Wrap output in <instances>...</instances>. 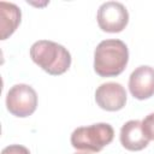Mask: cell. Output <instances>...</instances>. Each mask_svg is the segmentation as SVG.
Masks as SVG:
<instances>
[{
    "instance_id": "7a4b0ae2",
    "label": "cell",
    "mask_w": 154,
    "mask_h": 154,
    "mask_svg": "<svg viewBox=\"0 0 154 154\" xmlns=\"http://www.w3.org/2000/svg\"><path fill=\"white\" fill-rule=\"evenodd\" d=\"M30 58L43 71L52 76H59L66 72L71 65V54L61 45L38 40L30 47Z\"/></svg>"
},
{
    "instance_id": "7c38bea8",
    "label": "cell",
    "mask_w": 154,
    "mask_h": 154,
    "mask_svg": "<svg viewBox=\"0 0 154 154\" xmlns=\"http://www.w3.org/2000/svg\"><path fill=\"white\" fill-rule=\"evenodd\" d=\"M75 154H89L88 152H78V153H75Z\"/></svg>"
},
{
    "instance_id": "6da1fadb",
    "label": "cell",
    "mask_w": 154,
    "mask_h": 154,
    "mask_svg": "<svg viewBox=\"0 0 154 154\" xmlns=\"http://www.w3.org/2000/svg\"><path fill=\"white\" fill-rule=\"evenodd\" d=\"M129 61L128 46L118 38L101 41L94 51V71L100 77L120 75Z\"/></svg>"
},
{
    "instance_id": "ba28073f",
    "label": "cell",
    "mask_w": 154,
    "mask_h": 154,
    "mask_svg": "<svg viewBox=\"0 0 154 154\" xmlns=\"http://www.w3.org/2000/svg\"><path fill=\"white\" fill-rule=\"evenodd\" d=\"M119 140H120L122 146L125 149L131 150V152L142 150L149 143L148 137L143 132L141 120H129V122H126L120 129Z\"/></svg>"
},
{
    "instance_id": "9c48e42d",
    "label": "cell",
    "mask_w": 154,
    "mask_h": 154,
    "mask_svg": "<svg viewBox=\"0 0 154 154\" xmlns=\"http://www.w3.org/2000/svg\"><path fill=\"white\" fill-rule=\"evenodd\" d=\"M22 18L20 8L12 2H0V29L1 40H6L18 28Z\"/></svg>"
},
{
    "instance_id": "30bf717a",
    "label": "cell",
    "mask_w": 154,
    "mask_h": 154,
    "mask_svg": "<svg viewBox=\"0 0 154 154\" xmlns=\"http://www.w3.org/2000/svg\"><path fill=\"white\" fill-rule=\"evenodd\" d=\"M142 129L148 140L154 141V113L148 114L143 120H142Z\"/></svg>"
},
{
    "instance_id": "8992f818",
    "label": "cell",
    "mask_w": 154,
    "mask_h": 154,
    "mask_svg": "<svg viewBox=\"0 0 154 154\" xmlns=\"http://www.w3.org/2000/svg\"><path fill=\"white\" fill-rule=\"evenodd\" d=\"M95 101L97 106L105 111H119L126 103V91L120 83H102L95 90Z\"/></svg>"
},
{
    "instance_id": "277c9868",
    "label": "cell",
    "mask_w": 154,
    "mask_h": 154,
    "mask_svg": "<svg viewBox=\"0 0 154 154\" xmlns=\"http://www.w3.org/2000/svg\"><path fill=\"white\" fill-rule=\"evenodd\" d=\"M7 111L18 118L31 116L37 107V94L28 84L19 83L10 88L6 95Z\"/></svg>"
},
{
    "instance_id": "52a82bcc",
    "label": "cell",
    "mask_w": 154,
    "mask_h": 154,
    "mask_svg": "<svg viewBox=\"0 0 154 154\" xmlns=\"http://www.w3.org/2000/svg\"><path fill=\"white\" fill-rule=\"evenodd\" d=\"M129 90L137 100H146L154 95V67L141 65L129 77Z\"/></svg>"
},
{
    "instance_id": "5b68a950",
    "label": "cell",
    "mask_w": 154,
    "mask_h": 154,
    "mask_svg": "<svg viewBox=\"0 0 154 154\" xmlns=\"http://www.w3.org/2000/svg\"><path fill=\"white\" fill-rule=\"evenodd\" d=\"M96 19L102 31L120 32L128 25L129 12L122 2L106 1L99 7Z\"/></svg>"
},
{
    "instance_id": "8fae6325",
    "label": "cell",
    "mask_w": 154,
    "mask_h": 154,
    "mask_svg": "<svg viewBox=\"0 0 154 154\" xmlns=\"http://www.w3.org/2000/svg\"><path fill=\"white\" fill-rule=\"evenodd\" d=\"M1 154H30V152L22 144H10L2 149Z\"/></svg>"
},
{
    "instance_id": "3957f363",
    "label": "cell",
    "mask_w": 154,
    "mask_h": 154,
    "mask_svg": "<svg viewBox=\"0 0 154 154\" xmlns=\"http://www.w3.org/2000/svg\"><path fill=\"white\" fill-rule=\"evenodd\" d=\"M114 137V130L108 123H96L79 126L71 134V144L75 149L97 153L108 146Z\"/></svg>"
}]
</instances>
